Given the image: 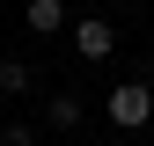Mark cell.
I'll return each instance as SVG.
<instances>
[{
	"label": "cell",
	"instance_id": "obj_4",
	"mask_svg": "<svg viewBox=\"0 0 154 146\" xmlns=\"http://www.w3.org/2000/svg\"><path fill=\"white\" fill-rule=\"evenodd\" d=\"M29 88H37V73H29L22 59H0V95H15V102H22Z\"/></svg>",
	"mask_w": 154,
	"mask_h": 146
},
{
	"label": "cell",
	"instance_id": "obj_3",
	"mask_svg": "<svg viewBox=\"0 0 154 146\" xmlns=\"http://www.w3.org/2000/svg\"><path fill=\"white\" fill-rule=\"evenodd\" d=\"M29 29H37V36H51V29H73V22H66V0H29Z\"/></svg>",
	"mask_w": 154,
	"mask_h": 146
},
{
	"label": "cell",
	"instance_id": "obj_2",
	"mask_svg": "<svg viewBox=\"0 0 154 146\" xmlns=\"http://www.w3.org/2000/svg\"><path fill=\"white\" fill-rule=\"evenodd\" d=\"M73 51H81L88 66H95V59H110V51H118V29H110L103 15H81V22H73Z\"/></svg>",
	"mask_w": 154,
	"mask_h": 146
},
{
	"label": "cell",
	"instance_id": "obj_5",
	"mask_svg": "<svg viewBox=\"0 0 154 146\" xmlns=\"http://www.w3.org/2000/svg\"><path fill=\"white\" fill-rule=\"evenodd\" d=\"M44 124L51 132H73V124H81V95H51L44 102Z\"/></svg>",
	"mask_w": 154,
	"mask_h": 146
},
{
	"label": "cell",
	"instance_id": "obj_1",
	"mask_svg": "<svg viewBox=\"0 0 154 146\" xmlns=\"http://www.w3.org/2000/svg\"><path fill=\"white\" fill-rule=\"evenodd\" d=\"M103 110H110L118 132H140V124H154V88H147V80H118Z\"/></svg>",
	"mask_w": 154,
	"mask_h": 146
},
{
	"label": "cell",
	"instance_id": "obj_6",
	"mask_svg": "<svg viewBox=\"0 0 154 146\" xmlns=\"http://www.w3.org/2000/svg\"><path fill=\"white\" fill-rule=\"evenodd\" d=\"M0 146H37V132H29V124H22V117H15V124H8V132H0Z\"/></svg>",
	"mask_w": 154,
	"mask_h": 146
}]
</instances>
